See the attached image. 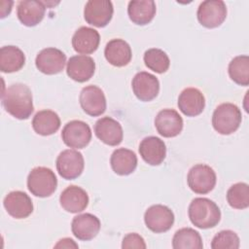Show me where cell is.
<instances>
[{
    "mask_svg": "<svg viewBox=\"0 0 249 249\" xmlns=\"http://www.w3.org/2000/svg\"><path fill=\"white\" fill-rule=\"evenodd\" d=\"M1 100L6 112L18 120L28 119L34 111L32 92L24 84L9 86L2 92Z\"/></svg>",
    "mask_w": 249,
    "mask_h": 249,
    "instance_id": "cell-1",
    "label": "cell"
},
{
    "mask_svg": "<svg viewBox=\"0 0 249 249\" xmlns=\"http://www.w3.org/2000/svg\"><path fill=\"white\" fill-rule=\"evenodd\" d=\"M188 214L192 224L198 229L214 228L221 220L220 208L206 197L194 198L189 205Z\"/></svg>",
    "mask_w": 249,
    "mask_h": 249,
    "instance_id": "cell-2",
    "label": "cell"
},
{
    "mask_svg": "<svg viewBox=\"0 0 249 249\" xmlns=\"http://www.w3.org/2000/svg\"><path fill=\"white\" fill-rule=\"evenodd\" d=\"M241 120L240 109L233 103L226 102L218 105L214 110L212 125L218 133L229 135L238 129Z\"/></svg>",
    "mask_w": 249,
    "mask_h": 249,
    "instance_id": "cell-3",
    "label": "cell"
},
{
    "mask_svg": "<svg viewBox=\"0 0 249 249\" xmlns=\"http://www.w3.org/2000/svg\"><path fill=\"white\" fill-rule=\"evenodd\" d=\"M57 187V179L54 172L45 166L33 168L27 177V188L35 196L47 197L52 196Z\"/></svg>",
    "mask_w": 249,
    "mask_h": 249,
    "instance_id": "cell-4",
    "label": "cell"
},
{
    "mask_svg": "<svg viewBox=\"0 0 249 249\" xmlns=\"http://www.w3.org/2000/svg\"><path fill=\"white\" fill-rule=\"evenodd\" d=\"M217 177L214 169L207 164L194 165L188 173L187 182L190 189L198 195L210 193L216 185Z\"/></svg>",
    "mask_w": 249,
    "mask_h": 249,
    "instance_id": "cell-5",
    "label": "cell"
},
{
    "mask_svg": "<svg viewBox=\"0 0 249 249\" xmlns=\"http://www.w3.org/2000/svg\"><path fill=\"white\" fill-rule=\"evenodd\" d=\"M196 17L199 23L206 28L220 26L227 18V7L221 0H205L197 8Z\"/></svg>",
    "mask_w": 249,
    "mask_h": 249,
    "instance_id": "cell-6",
    "label": "cell"
},
{
    "mask_svg": "<svg viewBox=\"0 0 249 249\" xmlns=\"http://www.w3.org/2000/svg\"><path fill=\"white\" fill-rule=\"evenodd\" d=\"M61 138L66 146L74 149H83L91 140V130L87 123L73 120L63 126Z\"/></svg>",
    "mask_w": 249,
    "mask_h": 249,
    "instance_id": "cell-7",
    "label": "cell"
},
{
    "mask_svg": "<svg viewBox=\"0 0 249 249\" xmlns=\"http://www.w3.org/2000/svg\"><path fill=\"white\" fill-rule=\"evenodd\" d=\"M144 222L146 227L153 232H165L174 224V213L165 205L155 204L145 211Z\"/></svg>",
    "mask_w": 249,
    "mask_h": 249,
    "instance_id": "cell-8",
    "label": "cell"
},
{
    "mask_svg": "<svg viewBox=\"0 0 249 249\" xmlns=\"http://www.w3.org/2000/svg\"><path fill=\"white\" fill-rule=\"evenodd\" d=\"M85 166L83 155L76 151L67 149L62 151L56 159V169L58 174L66 180L78 178Z\"/></svg>",
    "mask_w": 249,
    "mask_h": 249,
    "instance_id": "cell-9",
    "label": "cell"
},
{
    "mask_svg": "<svg viewBox=\"0 0 249 249\" xmlns=\"http://www.w3.org/2000/svg\"><path fill=\"white\" fill-rule=\"evenodd\" d=\"M114 13L113 4L109 0H89L86 3L84 9L85 20L93 26H106Z\"/></svg>",
    "mask_w": 249,
    "mask_h": 249,
    "instance_id": "cell-10",
    "label": "cell"
},
{
    "mask_svg": "<svg viewBox=\"0 0 249 249\" xmlns=\"http://www.w3.org/2000/svg\"><path fill=\"white\" fill-rule=\"evenodd\" d=\"M79 102L83 111L91 117L100 116L106 110L104 92L97 86L89 85L83 88L80 92Z\"/></svg>",
    "mask_w": 249,
    "mask_h": 249,
    "instance_id": "cell-11",
    "label": "cell"
},
{
    "mask_svg": "<svg viewBox=\"0 0 249 249\" xmlns=\"http://www.w3.org/2000/svg\"><path fill=\"white\" fill-rule=\"evenodd\" d=\"M65 63V53L56 48L43 49L35 58V65L37 69L47 75H54L61 72Z\"/></svg>",
    "mask_w": 249,
    "mask_h": 249,
    "instance_id": "cell-12",
    "label": "cell"
},
{
    "mask_svg": "<svg viewBox=\"0 0 249 249\" xmlns=\"http://www.w3.org/2000/svg\"><path fill=\"white\" fill-rule=\"evenodd\" d=\"M131 87L135 96L141 101H151L157 97L160 91L158 78L148 72H138L132 79Z\"/></svg>",
    "mask_w": 249,
    "mask_h": 249,
    "instance_id": "cell-13",
    "label": "cell"
},
{
    "mask_svg": "<svg viewBox=\"0 0 249 249\" xmlns=\"http://www.w3.org/2000/svg\"><path fill=\"white\" fill-rule=\"evenodd\" d=\"M183 119L174 109H162L155 118V126L158 132L166 138L175 137L183 129Z\"/></svg>",
    "mask_w": 249,
    "mask_h": 249,
    "instance_id": "cell-14",
    "label": "cell"
},
{
    "mask_svg": "<svg viewBox=\"0 0 249 249\" xmlns=\"http://www.w3.org/2000/svg\"><path fill=\"white\" fill-rule=\"evenodd\" d=\"M3 205L10 216L16 219L27 218L33 212V203L29 196L21 191L10 192L3 200Z\"/></svg>",
    "mask_w": 249,
    "mask_h": 249,
    "instance_id": "cell-15",
    "label": "cell"
},
{
    "mask_svg": "<svg viewBox=\"0 0 249 249\" xmlns=\"http://www.w3.org/2000/svg\"><path fill=\"white\" fill-rule=\"evenodd\" d=\"M94 133L99 140L109 146L121 144L124 137L121 124L111 117H103L97 120L94 124Z\"/></svg>",
    "mask_w": 249,
    "mask_h": 249,
    "instance_id": "cell-16",
    "label": "cell"
},
{
    "mask_svg": "<svg viewBox=\"0 0 249 249\" xmlns=\"http://www.w3.org/2000/svg\"><path fill=\"white\" fill-rule=\"evenodd\" d=\"M95 62L89 55L79 54L71 56L67 62L66 73L72 80L84 83L89 81L94 74Z\"/></svg>",
    "mask_w": 249,
    "mask_h": 249,
    "instance_id": "cell-17",
    "label": "cell"
},
{
    "mask_svg": "<svg viewBox=\"0 0 249 249\" xmlns=\"http://www.w3.org/2000/svg\"><path fill=\"white\" fill-rule=\"evenodd\" d=\"M99 219L90 214L84 213L73 218L71 223L72 233L80 240H90L97 235L100 231Z\"/></svg>",
    "mask_w": 249,
    "mask_h": 249,
    "instance_id": "cell-18",
    "label": "cell"
},
{
    "mask_svg": "<svg viewBox=\"0 0 249 249\" xmlns=\"http://www.w3.org/2000/svg\"><path fill=\"white\" fill-rule=\"evenodd\" d=\"M138 150L143 160L150 165H160L166 156V146L163 140L157 136L142 139Z\"/></svg>",
    "mask_w": 249,
    "mask_h": 249,
    "instance_id": "cell-19",
    "label": "cell"
},
{
    "mask_svg": "<svg viewBox=\"0 0 249 249\" xmlns=\"http://www.w3.org/2000/svg\"><path fill=\"white\" fill-rule=\"evenodd\" d=\"M180 111L188 117H196L202 113L205 107V98L202 92L196 88H187L178 97Z\"/></svg>",
    "mask_w": 249,
    "mask_h": 249,
    "instance_id": "cell-20",
    "label": "cell"
},
{
    "mask_svg": "<svg viewBox=\"0 0 249 249\" xmlns=\"http://www.w3.org/2000/svg\"><path fill=\"white\" fill-rule=\"evenodd\" d=\"M61 207L70 213H79L89 204V196L81 187L71 185L62 191L59 196Z\"/></svg>",
    "mask_w": 249,
    "mask_h": 249,
    "instance_id": "cell-21",
    "label": "cell"
},
{
    "mask_svg": "<svg viewBox=\"0 0 249 249\" xmlns=\"http://www.w3.org/2000/svg\"><path fill=\"white\" fill-rule=\"evenodd\" d=\"M46 5L44 1L21 0L17 6V16L19 21L26 26H35L44 18Z\"/></svg>",
    "mask_w": 249,
    "mask_h": 249,
    "instance_id": "cell-22",
    "label": "cell"
},
{
    "mask_svg": "<svg viewBox=\"0 0 249 249\" xmlns=\"http://www.w3.org/2000/svg\"><path fill=\"white\" fill-rule=\"evenodd\" d=\"M100 42V35L97 30L81 26L78 28L72 37V46L75 52L82 54H90L94 53Z\"/></svg>",
    "mask_w": 249,
    "mask_h": 249,
    "instance_id": "cell-23",
    "label": "cell"
},
{
    "mask_svg": "<svg viewBox=\"0 0 249 249\" xmlns=\"http://www.w3.org/2000/svg\"><path fill=\"white\" fill-rule=\"evenodd\" d=\"M106 60L116 67L127 65L132 57L131 48L123 39H112L106 44L104 50Z\"/></svg>",
    "mask_w": 249,
    "mask_h": 249,
    "instance_id": "cell-24",
    "label": "cell"
},
{
    "mask_svg": "<svg viewBox=\"0 0 249 249\" xmlns=\"http://www.w3.org/2000/svg\"><path fill=\"white\" fill-rule=\"evenodd\" d=\"M110 164L113 171L122 176L131 174L137 166V157L129 149H116L110 158Z\"/></svg>",
    "mask_w": 249,
    "mask_h": 249,
    "instance_id": "cell-25",
    "label": "cell"
},
{
    "mask_svg": "<svg viewBox=\"0 0 249 249\" xmlns=\"http://www.w3.org/2000/svg\"><path fill=\"white\" fill-rule=\"evenodd\" d=\"M156 3L153 0H132L127 6L130 20L138 25H145L152 21L156 15Z\"/></svg>",
    "mask_w": 249,
    "mask_h": 249,
    "instance_id": "cell-26",
    "label": "cell"
},
{
    "mask_svg": "<svg viewBox=\"0 0 249 249\" xmlns=\"http://www.w3.org/2000/svg\"><path fill=\"white\" fill-rule=\"evenodd\" d=\"M32 127L37 134L43 136L52 135L59 129L60 119L52 110H41L33 117Z\"/></svg>",
    "mask_w": 249,
    "mask_h": 249,
    "instance_id": "cell-27",
    "label": "cell"
},
{
    "mask_svg": "<svg viewBox=\"0 0 249 249\" xmlns=\"http://www.w3.org/2000/svg\"><path fill=\"white\" fill-rule=\"evenodd\" d=\"M25 63L23 52L16 46H4L0 50V70L13 73L20 70Z\"/></svg>",
    "mask_w": 249,
    "mask_h": 249,
    "instance_id": "cell-28",
    "label": "cell"
},
{
    "mask_svg": "<svg viewBox=\"0 0 249 249\" xmlns=\"http://www.w3.org/2000/svg\"><path fill=\"white\" fill-rule=\"evenodd\" d=\"M172 247L174 249H201L203 243L198 231L192 228H182L174 233Z\"/></svg>",
    "mask_w": 249,
    "mask_h": 249,
    "instance_id": "cell-29",
    "label": "cell"
},
{
    "mask_svg": "<svg viewBox=\"0 0 249 249\" xmlns=\"http://www.w3.org/2000/svg\"><path fill=\"white\" fill-rule=\"evenodd\" d=\"M230 78L240 86L249 85V57L248 55H238L233 57L229 63Z\"/></svg>",
    "mask_w": 249,
    "mask_h": 249,
    "instance_id": "cell-30",
    "label": "cell"
},
{
    "mask_svg": "<svg viewBox=\"0 0 249 249\" xmlns=\"http://www.w3.org/2000/svg\"><path fill=\"white\" fill-rule=\"evenodd\" d=\"M143 59L145 65L149 69L159 74L166 72L170 65V60L166 53L157 48L147 50L144 53Z\"/></svg>",
    "mask_w": 249,
    "mask_h": 249,
    "instance_id": "cell-31",
    "label": "cell"
},
{
    "mask_svg": "<svg viewBox=\"0 0 249 249\" xmlns=\"http://www.w3.org/2000/svg\"><path fill=\"white\" fill-rule=\"evenodd\" d=\"M227 200L234 209H245L249 206V186L239 182L233 184L227 192Z\"/></svg>",
    "mask_w": 249,
    "mask_h": 249,
    "instance_id": "cell-32",
    "label": "cell"
},
{
    "mask_svg": "<svg viewBox=\"0 0 249 249\" xmlns=\"http://www.w3.org/2000/svg\"><path fill=\"white\" fill-rule=\"evenodd\" d=\"M212 249H237L239 248L238 235L231 231L225 230L219 231L211 241Z\"/></svg>",
    "mask_w": 249,
    "mask_h": 249,
    "instance_id": "cell-33",
    "label": "cell"
},
{
    "mask_svg": "<svg viewBox=\"0 0 249 249\" xmlns=\"http://www.w3.org/2000/svg\"><path fill=\"white\" fill-rule=\"evenodd\" d=\"M122 248L126 249V248H142L145 249L146 248V243L144 238L139 235L136 232H131L126 234L124 238H123V242H122Z\"/></svg>",
    "mask_w": 249,
    "mask_h": 249,
    "instance_id": "cell-34",
    "label": "cell"
},
{
    "mask_svg": "<svg viewBox=\"0 0 249 249\" xmlns=\"http://www.w3.org/2000/svg\"><path fill=\"white\" fill-rule=\"evenodd\" d=\"M78 244L75 243V241L72 238L65 237L60 239L55 245L54 248H78Z\"/></svg>",
    "mask_w": 249,
    "mask_h": 249,
    "instance_id": "cell-35",
    "label": "cell"
}]
</instances>
